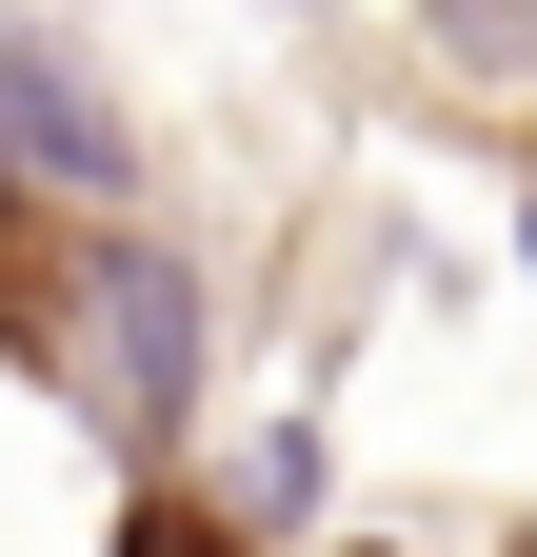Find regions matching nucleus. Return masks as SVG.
I'll use <instances>...</instances> for the list:
<instances>
[{"label":"nucleus","instance_id":"nucleus-2","mask_svg":"<svg viewBox=\"0 0 537 557\" xmlns=\"http://www.w3.org/2000/svg\"><path fill=\"white\" fill-rule=\"evenodd\" d=\"M0 180L120 199V120H100V81H80V60H60L40 21H0Z\"/></svg>","mask_w":537,"mask_h":557},{"label":"nucleus","instance_id":"nucleus-4","mask_svg":"<svg viewBox=\"0 0 537 557\" xmlns=\"http://www.w3.org/2000/svg\"><path fill=\"white\" fill-rule=\"evenodd\" d=\"M120 557H220V537H199L179 498H140V537H120Z\"/></svg>","mask_w":537,"mask_h":557},{"label":"nucleus","instance_id":"nucleus-3","mask_svg":"<svg viewBox=\"0 0 537 557\" xmlns=\"http://www.w3.org/2000/svg\"><path fill=\"white\" fill-rule=\"evenodd\" d=\"M438 81H537V0H438Z\"/></svg>","mask_w":537,"mask_h":557},{"label":"nucleus","instance_id":"nucleus-1","mask_svg":"<svg viewBox=\"0 0 537 557\" xmlns=\"http://www.w3.org/2000/svg\"><path fill=\"white\" fill-rule=\"evenodd\" d=\"M80 359H100V398L140 418V438L199 418V278H179L160 239H100V259H80Z\"/></svg>","mask_w":537,"mask_h":557},{"label":"nucleus","instance_id":"nucleus-5","mask_svg":"<svg viewBox=\"0 0 537 557\" xmlns=\"http://www.w3.org/2000/svg\"><path fill=\"white\" fill-rule=\"evenodd\" d=\"M517 259H537V239H517Z\"/></svg>","mask_w":537,"mask_h":557}]
</instances>
